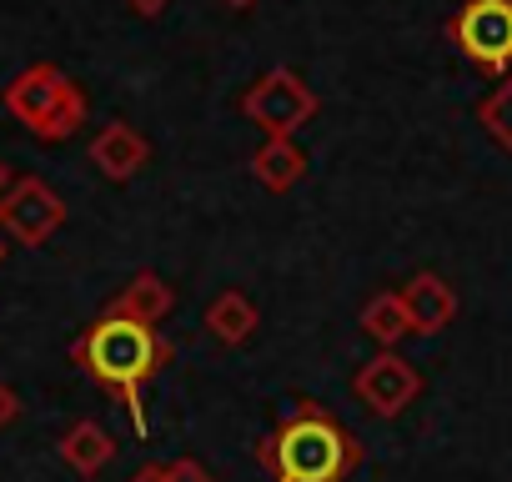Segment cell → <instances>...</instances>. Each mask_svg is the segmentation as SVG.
I'll return each instance as SVG.
<instances>
[{
	"mask_svg": "<svg viewBox=\"0 0 512 482\" xmlns=\"http://www.w3.org/2000/svg\"><path fill=\"white\" fill-rule=\"evenodd\" d=\"M146 156H151V146H146V136H141L131 121H111V126H101L96 141H91V161H96V171H101L106 181H131V176L146 166Z\"/></svg>",
	"mask_w": 512,
	"mask_h": 482,
	"instance_id": "cell-9",
	"label": "cell"
},
{
	"mask_svg": "<svg viewBox=\"0 0 512 482\" xmlns=\"http://www.w3.org/2000/svg\"><path fill=\"white\" fill-rule=\"evenodd\" d=\"M241 116L262 126V136H297L317 116V91L297 71L277 66L241 96Z\"/></svg>",
	"mask_w": 512,
	"mask_h": 482,
	"instance_id": "cell-4",
	"label": "cell"
},
{
	"mask_svg": "<svg viewBox=\"0 0 512 482\" xmlns=\"http://www.w3.org/2000/svg\"><path fill=\"white\" fill-rule=\"evenodd\" d=\"M226 6H231V11H246V6H256V0H226Z\"/></svg>",
	"mask_w": 512,
	"mask_h": 482,
	"instance_id": "cell-20",
	"label": "cell"
},
{
	"mask_svg": "<svg viewBox=\"0 0 512 482\" xmlns=\"http://www.w3.org/2000/svg\"><path fill=\"white\" fill-rule=\"evenodd\" d=\"M277 482H342L357 467V442L322 407H297V417L262 452Z\"/></svg>",
	"mask_w": 512,
	"mask_h": 482,
	"instance_id": "cell-2",
	"label": "cell"
},
{
	"mask_svg": "<svg viewBox=\"0 0 512 482\" xmlns=\"http://www.w3.org/2000/svg\"><path fill=\"white\" fill-rule=\"evenodd\" d=\"M166 352L171 347L156 337V327H141V322L116 317V312H106L101 322H91L81 332V342H76V362L86 367V377L101 382L106 392H116L131 407L136 422H141V387L166 362Z\"/></svg>",
	"mask_w": 512,
	"mask_h": 482,
	"instance_id": "cell-1",
	"label": "cell"
},
{
	"mask_svg": "<svg viewBox=\"0 0 512 482\" xmlns=\"http://www.w3.org/2000/svg\"><path fill=\"white\" fill-rule=\"evenodd\" d=\"M126 6H131L136 16H161V11L171 6V0H126Z\"/></svg>",
	"mask_w": 512,
	"mask_h": 482,
	"instance_id": "cell-17",
	"label": "cell"
},
{
	"mask_svg": "<svg viewBox=\"0 0 512 482\" xmlns=\"http://www.w3.org/2000/svg\"><path fill=\"white\" fill-rule=\"evenodd\" d=\"M251 171L267 191H292L307 176V151L297 146V136H267L262 151L251 156Z\"/></svg>",
	"mask_w": 512,
	"mask_h": 482,
	"instance_id": "cell-11",
	"label": "cell"
},
{
	"mask_svg": "<svg viewBox=\"0 0 512 482\" xmlns=\"http://www.w3.org/2000/svg\"><path fill=\"white\" fill-rule=\"evenodd\" d=\"M111 457H116V442H111V432H106L101 422H76V427L61 437V462H66L71 472H81V477H96Z\"/></svg>",
	"mask_w": 512,
	"mask_h": 482,
	"instance_id": "cell-12",
	"label": "cell"
},
{
	"mask_svg": "<svg viewBox=\"0 0 512 482\" xmlns=\"http://www.w3.org/2000/svg\"><path fill=\"white\" fill-rule=\"evenodd\" d=\"M0 257H6V247H0Z\"/></svg>",
	"mask_w": 512,
	"mask_h": 482,
	"instance_id": "cell-21",
	"label": "cell"
},
{
	"mask_svg": "<svg viewBox=\"0 0 512 482\" xmlns=\"http://www.w3.org/2000/svg\"><path fill=\"white\" fill-rule=\"evenodd\" d=\"M362 332H367L382 352H392V347L412 332V317H407L402 292H377V297L362 307Z\"/></svg>",
	"mask_w": 512,
	"mask_h": 482,
	"instance_id": "cell-14",
	"label": "cell"
},
{
	"mask_svg": "<svg viewBox=\"0 0 512 482\" xmlns=\"http://www.w3.org/2000/svg\"><path fill=\"white\" fill-rule=\"evenodd\" d=\"M402 302H407V317H412V332H417V337H437V332H447L452 317H457V292H452L437 272L407 277Z\"/></svg>",
	"mask_w": 512,
	"mask_h": 482,
	"instance_id": "cell-8",
	"label": "cell"
},
{
	"mask_svg": "<svg viewBox=\"0 0 512 482\" xmlns=\"http://www.w3.org/2000/svg\"><path fill=\"white\" fill-rule=\"evenodd\" d=\"M417 392H422V377H417V367H412L407 357H397V352H377V357L362 362V372H357V397H362L367 412H377V417L407 412V407L417 402Z\"/></svg>",
	"mask_w": 512,
	"mask_h": 482,
	"instance_id": "cell-7",
	"label": "cell"
},
{
	"mask_svg": "<svg viewBox=\"0 0 512 482\" xmlns=\"http://www.w3.org/2000/svg\"><path fill=\"white\" fill-rule=\"evenodd\" d=\"M166 482H216V477H211L196 457H176V462L166 467Z\"/></svg>",
	"mask_w": 512,
	"mask_h": 482,
	"instance_id": "cell-15",
	"label": "cell"
},
{
	"mask_svg": "<svg viewBox=\"0 0 512 482\" xmlns=\"http://www.w3.org/2000/svg\"><path fill=\"white\" fill-rule=\"evenodd\" d=\"M452 41L472 66L492 76L512 71V0H467L452 21Z\"/></svg>",
	"mask_w": 512,
	"mask_h": 482,
	"instance_id": "cell-5",
	"label": "cell"
},
{
	"mask_svg": "<svg viewBox=\"0 0 512 482\" xmlns=\"http://www.w3.org/2000/svg\"><path fill=\"white\" fill-rule=\"evenodd\" d=\"M176 307V292H171V282H161L156 272H136L126 287H121V297L106 307V312H116V317H131V322H141V327H156L166 312Z\"/></svg>",
	"mask_w": 512,
	"mask_h": 482,
	"instance_id": "cell-10",
	"label": "cell"
},
{
	"mask_svg": "<svg viewBox=\"0 0 512 482\" xmlns=\"http://www.w3.org/2000/svg\"><path fill=\"white\" fill-rule=\"evenodd\" d=\"M6 111L31 131V136H41V141H66V136H76L81 131V121H86V96H81V86L66 76V71H56V66H26L11 86H6Z\"/></svg>",
	"mask_w": 512,
	"mask_h": 482,
	"instance_id": "cell-3",
	"label": "cell"
},
{
	"mask_svg": "<svg viewBox=\"0 0 512 482\" xmlns=\"http://www.w3.org/2000/svg\"><path fill=\"white\" fill-rule=\"evenodd\" d=\"M131 482H166V467H141Z\"/></svg>",
	"mask_w": 512,
	"mask_h": 482,
	"instance_id": "cell-18",
	"label": "cell"
},
{
	"mask_svg": "<svg viewBox=\"0 0 512 482\" xmlns=\"http://www.w3.org/2000/svg\"><path fill=\"white\" fill-rule=\"evenodd\" d=\"M206 332L226 347H241L251 332H256V302L246 292H221L211 307H206Z\"/></svg>",
	"mask_w": 512,
	"mask_h": 482,
	"instance_id": "cell-13",
	"label": "cell"
},
{
	"mask_svg": "<svg viewBox=\"0 0 512 482\" xmlns=\"http://www.w3.org/2000/svg\"><path fill=\"white\" fill-rule=\"evenodd\" d=\"M16 417H21V397H16V387L0 382V427H11Z\"/></svg>",
	"mask_w": 512,
	"mask_h": 482,
	"instance_id": "cell-16",
	"label": "cell"
},
{
	"mask_svg": "<svg viewBox=\"0 0 512 482\" xmlns=\"http://www.w3.org/2000/svg\"><path fill=\"white\" fill-rule=\"evenodd\" d=\"M61 221H66V201L41 176H21L6 196H0V231L16 236L21 247H46L61 231Z\"/></svg>",
	"mask_w": 512,
	"mask_h": 482,
	"instance_id": "cell-6",
	"label": "cell"
},
{
	"mask_svg": "<svg viewBox=\"0 0 512 482\" xmlns=\"http://www.w3.org/2000/svg\"><path fill=\"white\" fill-rule=\"evenodd\" d=\"M11 186H16V181H11V166H6V161H0V196H6Z\"/></svg>",
	"mask_w": 512,
	"mask_h": 482,
	"instance_id": "cell-19",
	"label": "cell"
}]
</instances>
